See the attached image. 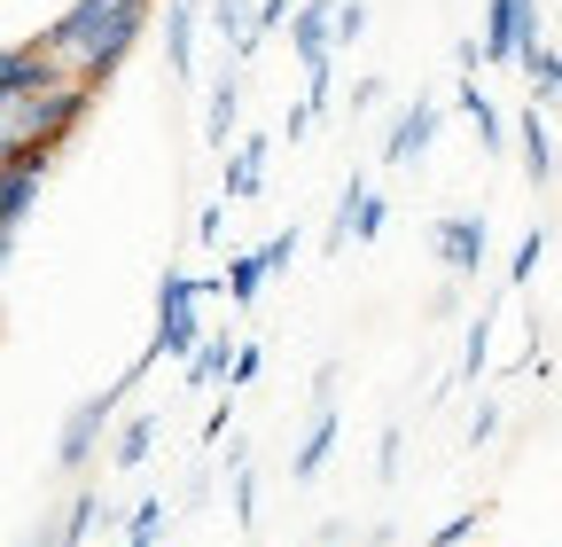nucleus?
Returning <instances> with one entry per match:
<instances>
[{"label":"nucleus","instance_id":"obj_16","mask_svg":"<svg viewBox=\"0 0 562 547\" xmlns=\"http://www.w3.org/2000/svg\"><path fill=\"white\" fill-rule=\"evenodd\" d=\"M461 110H469V125H476V149L501 157V149H508V118H501V102H492L476 79H461Z\"/></svg>","mask_w":562,"mask_h":547},{"label":"nucleus","instance_id":"obj_39","mask_svg":"<svg viewBox=\"0 0 562 547\" xmlns=\"http://www.w3.org/2000/svg\"><path fill=\"white\" fill-rule=\"evenodd\" d=\"M117 9H125V16H149V9H157V0H117Z\"/></svg>","mask_w":562,"mask_h":547},{"label":"nucleus","instance_id":"obj_27","mask_svg":"<svg viewBox=\"0 0 562 547\" xmlns=\"http://www.w3.org/2000/svg\"><path fill=\"white\" fill-rule=\"evenodd\" d=\"M328 102H336V63H313V71H305V110L321 118Z\"/></svg>","mask_w":562,"mask_h":547},{"label":"nucleus","instance_id":"obj_22","mask_svg":"<svg viewBox=\"0 0 562 547\" xmlns=\"http://www.w3.org/2000/svg\"><path fill=\"white\" fill-rule=\"evenodd\" d=\"M266 282H273V274H266V258H258V250H250V258H227V298H235V305H258V290H266Z\"/></svg>","mask_w":562,"mask_h":547},{"label":"nucleus","instance_id":"obj_9","mask_svg":"<svg viewBox=\"0 0 562 547\" xmlns=\"http://www.w3.org/2000/svg\"><path fill=\"white\" fill-rule=\"evenodd\" d=\"M430 142H438V102L422 94L414 110H398V125L383 133V165H414V157H430Z\"/></svg>","mask_w":562,"mask_h":547},{"label":"nucleus","instance_id":"obj_12","mask_svg":"<svg viewBox=\"0 0 562 547\" xmlns=\"http://www.w3.org/2000/svg\"><path fill=\"white\" fill-rule=\"evenodd\" d=\"M290 47L305 55V71L313 63H336V0H305L297 24H290Z\"/></svg>","mask_w":562,"mask_h":547},{"label":"nucleus","instance_id":"obj_26","mask_svg":"<svg viewBox=\"0 0 562 547\" xmlns=\"http://www.w3.org/2000/svg\"><path fill=\"white\" fill-rule=\"evenodd\" d=\"M484 353H492V313H476V321H469V336H461V376H476V368H484Z\"/></svg>","mask_w":562,"mask_h":547},{"label":"nucleus","instance_id":"obj_31","mask_svg":"<svg viewBox=\"0 0 562 547\" xmlns=\"http://www.w3.org/2000/svg\"><path fill=\"white\" fill-rule=\"evenodd\" d=\"M297 9H305V0H258V40L281 32V24H297Z\"/></svg>","mask_w":562,"mask_h":547},{"label":"nucleus","instance_id":"obj_21","mask_svg":"<svg viewBox=\"0 0 562 547\" xmlns=\"http://www.w3.org/2000/svg\"><path fill=\"white\" fill-rule=\"evenodd\" d=\"M524 79H531V102H539V110H562V55H554V47H539V55L524 63Z\"/></svg>","mask_w":562,"mask_h":547},{"label":"nucleus","instance_id":"obj_8","mask_svg":"<svg viewBox=\"0 0 562 547\" xmlns=\"http://www.w3.org/2000/svg\"><path fill=\"white\" fill-rule=\"evenodd\" d=\"M47 149H24L9 172H0V235H24V220H32V203H40V188H47Z\"/></svg>","mask_w":562,"mask_h":547},{"label":"nucleus","instance_id":"obj_37","mask_svg":"<svg viewBox=\"0 0 562 547\" xmlns=\"http://www.w3.org/2000/svg\"><path fill=\"white\" fill-rule=\"evenodd\" d=\"M492 431H501V406H476V415H469V446H484Z\"/></svg>","mask_w":562,"mask_h":547},{"label":"nucleus","instance_id":"obj_25","mask_svg":"<svg viewBox=\"0 0 562 547\" xmlns=\"http://www.w3.org/2000/svg\"><path fill=\"white\" fill-rule=\"evenodd\" d=\"M360 188H368L360 172H351V180L336 188V212H328V250H344V243H351V203H360Z\"/></svg>","mask_w":562,"mask_h":547},{"label":"nucleus","instance_id":"obj_28","mask_svg":"<svg viewBox=\"0 0 562 547\" xmlns=\"http://www.w3.org/2000/svg\"><path fill=\"white\" fill-rule=\"evenodd\" d=\"M258 258H266V274H290V258H297V227L266 235V243H258Z\"/></svg>","mask_w":562,"mask_h":547},{"label":"nucleus","instance_id":"obj_24","mask_svg":"<svg viewBox=\"0 0 562 547\" xmlns=\"http://www.w3.org/2000/svg\"><path fill=\"white\" fill-rule=\"evenodd\" d=\"M539 258H547V227H524V243H516V258H508V290H524V282H531Z\"/></svg>","mask_w":562,"mask_h":547},{"label":"nucleus","instance_id":"obj_10","mask_svg":"<svg viewBox=\"0 0 562 547\" xmlns=\"http://www.w3.org/2000/svg\"><path fill=\"white\" fill-rule=\"evenodd\" d=\"M516 157H524V180H531V188L562 180V157H554V133H547V110H539V102L516 118Z\"/></svg>","mask_w":562,"mask_h":547},{"label":"nucleus","instance_id":"obj_15","mask_svg":"<svg viewBox=\"0 0 562 547\" xmlns=\"http://www.w3.org/2000/svg\"><path fill=\"white\" fill-rule=\"evenodd\" d=\"M165 63L172 79H195V0H165Z\"/></svg>","mask_w":562,"mask_h":547},{"label":"nucleus","instance_id":"obj_14","mask_svg":"<svg viewBox=\"0 0 562 547\" xmlns=\"http://www.w3.org/2000/svg\"><path fill=\"white\" fill-rule=\"evenodd\" d=\"M211 32L235 47V63L258 55V0H211Z\"/></svg>","mask_w":562,"mask_h":547},{"label":"nucleus","instance_id":"obj_17","mask_svg":"<svg viewBox=\"0 0 562 547\" xmlns=\"http://www.w3.org/2000/svg\"><path fill=\"white\" fill-rule=\"evenodd\" d=\"M235 353L243 345H227V328H211L203 345L188 353V391H220V376H235Z\"/></svg>","mask_w":562,"mask_h":547},{"label":"nucleus","instance_id":"obj_3","mask_svg":"<svg viewBox=\"0 0 562 547\" xmlns=\"http://www.w3.org/2000/svg\"><path fill=\"white\" fill-rule=\"evenodd\" d=\"M87 110H94V94H87V87H55V94H32V102H16V110L0 118V125H9L24 149H47V157H55V149L70 142V133L87 125Z\"/></svg>","mask_w":562,"mask_h":547},{"label":"nucleus","instance_id":"obj_20","mask_svg":"<svg viewBox=\"0 0 562 547\" xmlns=\"http://www.w3.org/2000/svg\"><path fill=\"white\" fill-rule=\"evenodd\" d=\"M172 524V509H165V493H149V501H133L125 509V547H157V532Z\"/></svg>","mask_w":562,"mask_h":547},{"label":"nucleus","instance_id":"obj_1","mask_svg":"<svg viewBox=\"0 0 562 547\" xmlns=\"http://www.w3.org/2000/svg\"><path fill=\"white\" fill-rule=\"evenodd\" d=\"M140 376H149V353H140L117 383H102L94 399H79V406H70V415H63V431H55V469H70V477H79L94 454H102V438H110V423H117V406L133 399V383Z\"/></svg>","mask_w":562,"mask_h":547},{"label":"nucleus","instance_id":"obj_30","mask_svg":"<svg viewBox=\"0 0 562 547\" xmlns=\"http://www.w3.org/2000/svg\"><path fill=\"white\" fill-rule=\"evenodd\" d=\"M235 524H243V532L258 524V477H250V469H235Z\"/></svg>","mask_w":562,"mask_h":547},{"label":"nucleus","instance_id":"obj_32","mask_svg":"<svg viewBox=\"0 0 562 547\" xmlns=\"http://www.w3.org/2000/svg\"><path fill=\"white\" fill-rule=\"evenodd\" d=\"M360 32H368V9H360V0H336V47H351Z\"/></svg>","mask_w":562,"mask_h":547},{"label":"nucleus","instance_id":"obj_35","mask_svg":"<svg viewBox=\"0 0 562 547\" xmlns=\"http://www.w3.org/2000/svg\"><path fill=\"white\" fill-rule=\"evenodd\" d=\"M258 368H266V353H258V345H243V353H235V376H227V391H243V383H258Z\"/></svg>","mask_w":562,"mask_h":547},{"label":"nucleus","instance_id":"obj_5","mask_svg":"<svg viewBox=\"0 0 562 547\" xmlns=\"http://www.w3.org/2000/svg\"><path fill=\"white\" fill-rule=\"evenodd\" d=\"M117 24H125V9H117V0H70V9H63V16H55L40 40H47L63 63H79V55H87V47H102Z\"/></svg>","mask_w":562,"mask_h":547},{"label":"nucleus","instance_id":"obj_19","mask_svg":"<svg viewBox=\"0 0 562 547\" xmlns=\"http://www.w3.org/2000/svg\"><path fill=\"white\" fill-rule=\"evenodd\" d=\"M102 516H110V509H102V485L70 493V501H63V547H87V532H94Z\"/></svg>","mask_w":562,"mask_h":547},{"label":"nucleus","instance_id":"obj_13","mask_svg":"<svg viewBox=\"0 0 562 547\" xmlns=\"http://www.w3.org/2000/svg\"><path fill=\"white\" fill-rule=\"evenodd\" d=\"M235 118H243V79H235V71H220V79H211V94H203V142H211V149L243 142Z\"/></svg>","mask_w":562,"mask_h":547},{"label":"nucleus","instance_id":"obj_18","mask_svg":"<svg viewBox=\"0 0 562 547\" xmlns=\"http://www.w3.org/2000/svg\"><path fill=\"white\" fill-rule=\"evenodd\" d=\"M149 446H157V415H125V423L110 431V461H117V469H140V461H149Z\"/></svg>","mask_w":562,"mask_h":547},{"label":"nucleus","instance_id":"obj_36","mask_svg":"<svg viewBox=\"0 0 562 547\" xmlns=\"http://www.w3.org/2000/svg\"><path fill=\"white\" fill-rule=\"evenodd\" d=\"M398 446H406V438H398V431H383V454H375V477H383V485L398 477Z\"/></svg>","mask_w":562,"mask_h":547},{"label":"nucleus","instance_id":"obj_4","mask_svg":"<svg viewBox=\"0 0 562 547\" xmlns=\"http://www.w3.org/2000/svg\"><path fill=\"white\" fill-rule=\"evenodd\" d=\"M55 87H79V71L47 47V40H16V47H0V118H9L16 102L32 94H55Z\"/></svg>","mask_w":562,"mask_h":547},{"label":"nucleus","instance_id":"obj_2","mask_svg":"<svg viewBox=\"0 0 562 547\" xmlns=\"http://www.w3.org/2000/svg\"><path fill=\"white\" fill-rule=\"evenodd\" d=\"M211 282H203V274H188V266H165V282H157V328H149V345H140V353H149V360H180L188 368V353L203 345V321H195V298H203Z\"/></svg>","mask_w":562,"mask_h":547},{"label":"nucleus","instance_id":"obj_7","mask_svg":"<svg viewBox=\"0 0 562 547\" xmlns=\"http://www.w3.org/2000/svg\"><path fill=\"white\" fill-rule=\"evenodd\" d=\"M328 454H336V368L313 376V431H305V446L290 454V477H297V485H305V477H321Z\"/></svg>","mask_w":562,"mask_h":547},{"label":"nucleus","instance_id":"obj_33","mask_svg":"<svg viewBox=\"0 0 562 547\" xmlns=\"http://www.w3.org/2000/svg\"><path fill=\"white\" fill-rule=\"evenodd\" d=\"M16 547H63V509H47L40 524H24V539Z\"/></svg>","mask_w":562,"mask_h":547},{"label":"nucleus","instance_id":"obj_11","mask_svg":"<svg viewBox=\"0 0 562 547\" xmlns=\"http://www.w3.org/2000/svg\"><path fill=\"white\" fill-rule=\"evenodd\" d=\"M266 157H273L266 133H243V142L227 149V180H220V196H227V203H250V196L266 188Z\"/></svg>","mask_w":562,"mask_h":547},{"label":"nucleus","instance_id":"obj_38","mask_svg":"<svg viewBox=\"0 0 562 547\" xmlns=\"http://www.w3.org/2000/svg\"><path fill=\"white\" fill-rule=\"evenodd\" d=\"M383 102V79H351V110H375Z\"/></svg>","mask_w":562,"mask_h":547},{"label":"nucleus","instance_id":"obj_34","mask_svg":"<svg viewBox=\"0 0 562 547\" xmlns=\"http://www.w3.org/2000/svg\"><path fill=\"white\" fill-rule=\"evenodd\" d=\"M220 227H227V196H211L195 212V243H220Z\"/></svg>","mask_w":562,"mask_h":547},{"label":"nucleus","instance_id":"obj_6","mask_svg":"<svg viewBox=\"0 0 562 547\" xmlns=\"http://www.w3.org/2000/svg\"><path fill=\"white\" fill-rule=\"evenodd\" d=\"M430 250L446 258L453 282H476V266L492 258V220H484V212H446V220L430 227Z\"/></svg>","mask_w":562,"mask_h":547},{"label":"nucleus","instance_id":"obj_29","mask_svg":"<svg viewBox=\"0 0 562 547\" xmlns=\"http://www.w3.org/2000/svg\"><path fill=\"white\" fill-rule=\"evenodd\" d=\"M476 524H484V509H461V516H446V524L430 532V547H461V539H469Z\"/></svg>","mask_w":562,"mask_h":547},{"label":"nucleus","instance_id":"obj_23","mask_svg":"<svg viewBox=\"0 0 562 547\" xmlns=\"http://www.w3.org/2000/svg\"><path fill=\"white\" fill-rule=\"evenodd\" d=\"M383 227H391V203L375 188H360V203H351V243H375Z\"/></svg>","mask_w":562,"mask_h":547}]
</instances>
